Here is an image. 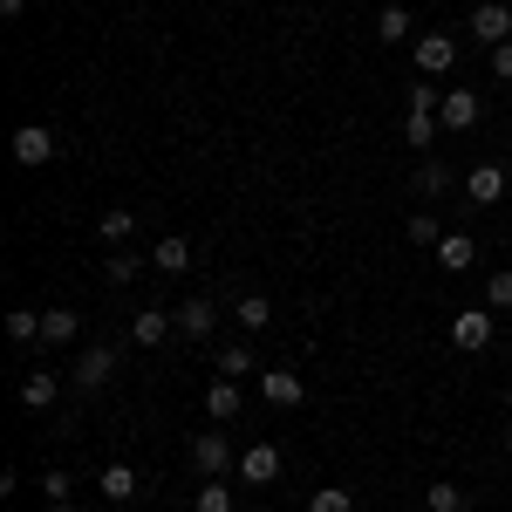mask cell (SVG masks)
<instances>
[{
  "label": "cell",
  "mask_w": 512,
  "mask_h": 512,
  "mask_svg": "<svg viewBox=\"0 0 512 512\" xmlns=\"http://www.w3.org/2000/svg\"><path fill=\"white\" fill-rule=\"evenodd\" d=\"M171 315H178V335H192V342H205V335L219 328V308H212L205 294H192V301H178Z\"/></svg>",
  "instance_id": "cell-10"
},
{
  "label": "cell",
  "mask_w": 512,
  "mask_h": 512,
  "mask_svg": "<svg viewBox=\"0 0 512 512\" xmlns=\"http://www.w3.org/2000/svg\"><path fill=\"white\" fill-rule=\"evenodd\" d=\"M485 308H492V315H512V274L485 280Z\"/></svg>",
  "instance_id": "cell-30"
},
{
  "label": "cell",
  "mask_w": 512,
  "mask_h": 512,
  "mask_svg": "<svg viewBox=\"0 0 512 512\" xmlns=\"http://www.w3.org/2000/svg\"><path fill=\"white\" fill-rule=\"evenodd\" d=\"M437 130H444V123H437V110H410V123H403L410 151H431V144H437Z\"/></svg>",
  "instance_id": "cell-21"
},
{
  "label": "cell",
  "mask_w": 512,
  "mask_h": 512,
  "mask_svg": "<svg viewBox=\"0 0 512 512\" xmlns=\"http://www.w3.org/2000/svg\"><path fill=\"white\" fill-rule=\"evenodd\" d=\"M7 151H14L21 171H41V164H55V130H48V123H21V130L7 137Z\"/></svg>",
  "instance_id": "cell-1"
},
{
  "label": "cell",
  "mask_w": 512,
  "mask_h": 512,
  "mask_svg": "<svg viewBox=\"0 0 512 512\" xmlns=\"http://www.w3.org/2000/svg\"><path fill=\"white\" fill-rule=\"evenodd\" d=\"M110 376H117V349H103V342L82 349L76 362H69V383H76V390H103Z\"/></svg>",
  "instance_id": "cell-4"
},
{
  "label": "cell",
  "mask_w": 512,
  "mask_h": 512,
  "mask_svg": "<svg viewBox=\"0 0 512 512\" xmlns=\"http://www.w3.org/2000/svg\"><path fill=\"white\" fill-rule=\"evenodd\" d=\"M376 41H410V7H383L376 14Z\"/></svg>",
  "instance_id": "cell-26"
},
{
  "label": "cell",
  "mask_w": 512,
  "mask_h": 512,
  "mask_svg": "<svg viewBox=\"0 0 512 512\" xmlns=\"http://www.w3.org/2000/svg\"><path fill=\"white\" fill-rule=\"evenodd\" d=\"M465 192H472V205H499V198H506V171H499V164H472Z\"/></svg>",
  "instance_id": "cell-15"
},
{
  "label": "cell",
  "mask_w": 512,
  "mask_h": 512,
  "mask_svg": "<svg viewBox=\"0 0 512 512\" xmlns=\"http://www.w3.org/2000/svg\"><path fill=\"white\" fill-rule=\"evenodd\" d=\"M444 192H451V171H444L437 158H424L417 164V198H444Z\"/></svg>",
  "instance_id": "cell-25"
},
{
  "label": "cell",
  "mask_w": 512,
  "mask_h": 512,
  "mask_svg": "<svg viewBox=\"0 0 512 512\" xmlns=\"http://www.w3.org/2000/svg\"><path fill=\"white\" fill-rule=\"evenodd\" d=\"M308 512H355V492L349 485H321L315 499H308Z\"/></svg>",
  "instance_id": "cell-27"
},
{
  "label": "cell",
  "mask_w": 512,
  "mask_h": 512,
  "mask_svg": "<svg viewBox=\"0 0 512 512\" xmlns=\"http://www.w3.org/2000/svg\"><path fill=\"white\" fill-rule=\"evenodd\" d=\"M424 506L431 512H465V492H458L451 478H431V485H424Z\"/></svg>",
  "instance_id": "cell-24"
},
{
  "label": "cell",
  "mask_w": 512,
  "mask_h": 512,
  "mask_svg": "<svg viewBox=\"0 0 512 512\" xmlns=\"http://www.w3.org/2000/svg\"><path fill=\"white\" fill-rule=\"evenodd\" d=\"M7 335H14V342H41V308H14V315H7Z\"/></svg>",
  "instance_id": "cell-29"
},
{
  "label": "cell",
  "mask_w": 512,
  "mask_h": 512,
  "mask_svg": "<svg viewBox=\"0 0 512 512\" xmlns=\"http://www.w3.org/2000/svg\"><path fill=\"white\" fill-rule=\"evenodd\" d=\"M171 335H178V315H164V308L130 315V342H137V349H158V342H171Z\"/></svg>",
  "instance_id": "cell-9"
},
{
  "label": "cell",
  "mask_w": 512,
  "mask_h": 512,
  "mask_svg": "<svg viewBox=\"0 0 512 512\" xmlns=\"http://www.w3.org/2000/svg\"><path fill=\"white\" fill-rule=\"evenodd\" d=\"M260 396H267L274 410H301V403H308V383H301L294 369H260Z\"/></svg>",
  "instance_id": "cell-7"
},
{
  "label": "cell",
  "mask_w": 512,
  "mask_h": 512,
  "mask_svg": "<svg viewBox=\"0 0 512 512\" xmlns=\"http://www.w3.org/2000/svg\"><path fill=\"white\" fill-rule=\"evenodd\" d=\"M233 321H239V328H246V335H260V328L274 321V308H267V294H246V301H239V308H233Z\"/></svg>",
  "instance_id": "cell-23"
},
{
  "label": "cell",
  "mask_w": 512,
  "mask_h": 512,
  "mask_svg": "<svg viewBox=\"0 0 512 512\" xmlns=\"http://www.w3.org/2000/svg\"><path fill=\"white\" fill-rule=\"evenodd\" d=\"M69 492H76V478H69V472H41V499H48V506H62Z\"/></svg>",
  "instance_id": "cell-31"
},
{
  "label": "cell",
  "mask_w": 512,
  "mask_h": 512,
  "mask_svg": "<svg viewBox=\"0 0 512 512\" xmlns=\"http://www.w3.org/2000/svg\"><path fill=\"white\" fill-rule=\"evenodd\" d=\"M0 14H28V0H0Z\"/></svg>",
  "instance_id": "cell-34"
},
{
  "label": "cell",
  "mask_w": 512,
  "mask_h": 512,
  "mask_svg": "<svg viewBox=\"0 0 512 512\" xmlns=\"http://www.w3.org/2000/svg\"><path fill=\"white\" fill-rule=\"evenodd\" d=\"M192 512H233V492H226L219 478H205V485H198V499H192Z\"/></svg>",
  "instance_id": "cell-28"
},
{
  "label": "cell",
  "mask_w": 512,
  "mask_h": 512,
  "mask_svg": "<svg viewBox=\"0 0 512 512\" xmlns=\"http://www.w3.org/2000/svg\"><path fill=\"white\" fill-rule=\"evenodd\" d=\"M130 280H137V260L117 253V260H110V287H130Z\"/></svg>",
  "instance_id": "cell-32"
},
{
  "label": "cell",
  "mask_w": 512,
  "mask_h": 512,
  "mask_svg": "<svg viewBox=\"0 0 512 512\" xmlns=\"http://www.w3.org/2000/svg\"><path fill=\"white\" fill-rule=\"evenodd\" d=\"M478 117H485V96L478 89H444V103H437V123L444 130H478Z\"/></svg>",
  "instance_id": "cell-5"
},
{
  "label": "cell",
  "mask_w": 512,
  "mask_h": 512,
  "mask_svg": "<svg viewBox=\"0 0 512 512\" xmlns=\"http://www.w3.org/2000/svg\"><path fill=\"white\" fill-rule=\"evenodd\" d=\"M205 417H212V424H233L239 417V383L233 376H212V383H205Z\"/></svg>",
  "instance_id": "cell-13"
},
{
  "label": "cell",
  "mask_w": 512,
  "mask_h": 512,
  "mask_svg": "<svg viewBox=\"0 0 512 512\" xmlns=\"http://www.w3.org/2000/svg\"><path fill=\"white\" fill-rule=\"evenodd\" d=\"M506 410H512V390H506Z\"/></svg>",
  "instance_id": "cell-36"
},
{
  "label": "cell",
  "mask_w": 512,
  "mask_h": 512,
  "mask_svg": "<svg viewBox=\"0 0 512 512\" xmlns=\"http://www.w3.org/2000/svg\"><path fill=\"white\" fill-rule=\"evenodd\" d=\"M96 485H103V499H137V485H144V478L130 472V465H103V472H96Z\"/></svg>",
  "instance_id": "cell-20"
},
{
  "label": "cell",
  "mask_w": 512,
  "mask_h": 512,
  "mask_svg": "<svg viewBox=\"0 0 512 512\" xmlns=\"http://www.w3.org/2000/svg\"><path fill=\"white\" fill-rule=\"evenodd\" d=\"M437 267H444V274H472L478 267V239L472 233H444L437 239Z\"/></svg>",
  "instance_id": "cell-11"
},
{
  "label": "cell",
  "mask_w": 512,
  "mask_h": 512,
  "mask_svg": "<svg viewBox=\"0 0 512 512\" xmlns=\"http://www.w3.org/2000/svg\"><path fill=\"white\" fill-rule=\"evenodd\" d=\"M130 233H137V212H130V205H110V212L96 219V239H103V246H123Z\"/></svg>",
  "instance_id": "cell-18"
},
{
  "label": "cell",
  "mask_w": 512,
  "mask_h": 512,
  "mask_svg": "<svg viewBox=\"0 0 512 512\" xmlns=\"http://www.w3.org/2000/svg\"><path fill=\"white\" fill-rule=\"evenodd\" d=\"M239 478H246V485H274L280 478V451L274 444H246V451H239Z\"/></svg>",
  "instance_id": "cell-12"
},
{
  "label": "cell",
  "mask_w": 512,
  "mask_h": 512,
  "mask_svg": "<svg viewBox=\"0 0 512 512\" xmlns=\"http://www.w3.org/2000/svg\"><path fill=\"white\" fill-rule=\"evenodd\" d=\"M151 267H158V274H185V267H192V239H185V233H164L158 246H151Z\"/></svg>",
  "instance_id": "cell-14"
},
{
  "label": "cell",
  "mask_w": 512,
  "mask_h": 512,
  "mask_svg": "<svg viewBox=\"0 0 512 512\" xmlns=\"http://www.w3.org/2000/svg\"><path fill=\"white\" fill-rule=\"evenodd\" d=\"M403 233H410V246H424V253H437V239H444V226H437V212H431V205H424V212H410V226H403Z\"/></svg>",
  "instance_id": "cell-22"
},
{
  "label": "cell",
  "mask_w": 512,
  "mask_h": 512,
  "mask_svg": "<svg viewBox=\"0 0 512 512\" xmlns=\"http://www.w3.org/2000/svg\"><path fill=\"white\" fill-rule=\"evenodd\" d=\"M192 465H198V478H226V472H239V451H233V444H226L219 431H198Z\"/></svg>",
  "instance_id": "cell-3"
},
{
  "label": "cell",
  "mask_w": 512,
  "mask_h": 512,
  "mask_svg": "<svg viewBox=\"0 0 512 512\" xmlns=\"http://www.w3.org/2000/svg\"><path fill=\"white\" fill-rule=\"evenodd\" d=\"M76 335H82V315H76V308H48V315H41V342H55V349H69Z\"/></svg>",
  "instance_id": "cell-16"
},
{
  "label": "cell",
  "mask_w": 512,
  "mask_h": 512,
  "mask_svg": "<svg viewBox=\"0 0 512 512\" xmlns=\"http://www.w3.org/2000/svg\"><path fill=\"white\" fill-rule=\"evenodd\" d=\"M492 76L512 82V41H499V48H492Z\"/></svg>",
  "instance_id": "cell-33"
},
{
  "label": "cell",
  "mask_w": 512,
  "mask_h": 512,
  "mask_svg": "<svg viewBox=\"0 0 512 512\" xmlns=\"http://www.w3.org/2000/svg\"><path fill=\"white\" fill-rule=\"evenodd\" d=\"M48 512H82V506H76V499H62V506H48Z\"/></svg>",
  "instance_id": "cell-35"
},
{
  "label": "cell",
  "mask_w": 512,
  "mask_h": 512,
  "mask_svg": "<svg viewBox=\"0 0 512 512\" xmlns=\"http://www.w3.org/2000/svg\"><path fill=\"white\" fill-rule=\"evenodd\" d=\"M472 35L492 41V48L512 41V7H506V0H478V7H472Z\"/></svg>",
  "instance_id": "cell-8"
},
{
  "label": "cell",
  "mask_w": 512,
  "mask_h": 512,
  "mask_svg": "<svg viewBox=\"0 0 512 512\" xmlns=\"http://www.w3.org/2000/svg\"><path fill=\"white\" fill-rule=\"evenodd\" d=\"M492 335H499V315H492V308H465V315H451V342H458L465 355L492 349Z\"/></svg>",
  "instance_id": "cell-2"
},
{
  "label": "cell",
  "mask_w": 512,
  "mask_h": 512,
  "mask_svg": "<svg viewBox=\"0 0 512 512\" xmlns=\"http://www.w3.org/2000/svg\"><path fill=\"white\" fill-rule=\"evenodd\" d=\"M212 369H219V376H260V362H253V349H246V342H226V349L212 355Z\"/></svg>",
  "instance_id": "cell-19"
},
{
  "label": "cell",
  "mask_w": 512,
  "mask_h": 512,
  "mask_svg": "<svg viewBox=\"0 0 512 512\" xmlns=\"http://www.w3.org/2000/svg\"><path fill=\"white\" fill-rule=\"evenodd\" d=\"M55 396H62V376H55V369H35V376H21V403H28V410H48Z\"/></svg>",
  "instance_id": "cell-17"
},
{
  "label": "cell",
  "mask_w": 512,
  "mask_h": 512,
  "mask_svg": "<svg viewBox=\"0 0 512 512\" xmlns=\"http://www.w3.org/2000/svg\"><path fill=\"white\" fill-rule=\"evenodd\" d=\"M410 55H417V76H451V62H458V41L451 35H424V41H410Z\"/></svg>",
  "instance_id": "cell-6"
}]
</instances>
